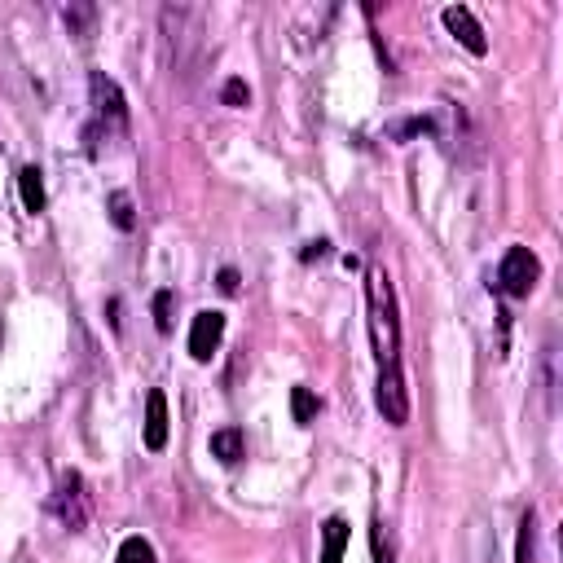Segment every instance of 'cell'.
I'll return each mask as SVG.
<instances>
[{
  "mask_svg": "<svg viewBox=\"0 0 563 563\" xmlns=\"http://www.w3.org/2000/svg\"><path fill=\"white\" fill-rule=\"evenodd\" d=\"M366 304H370V344L379 370L401 366V317H396V291L383 264L366 269Z\"/></svg>",
  "mask_w": 563,
  "mask_h": 563,
  "instance_id": "obj_1",
  "label": "cell"
},
{
  "mask_svg": "<svg viewBox=\"0 0 563 563\" xmlns=\"http://www.w3.org/2000/svg\"><path fill=\"white\" fill-rule=\"evenodd\" d=\"M542 278V260L533 256L528 247H511L498 264V291L511 295V300H528V291Z\"/></svg>",
  "mask_w": 563,
  "mask_h": 563,
  "instance_id": "obj_2",
  "label": "cell"
},
{
  "mask_svg": "<svg viewBox=\"0 0 563 563\" xmlns=\"http://www.w3.org/2000/svg\"><path fill=\"white\" fill-rule=\"evenodd\" d=\"M374 401H379V414L388 418L392 427H405V423H410V392H405L401 366L379 370V388H374Z\"/></svg>",
  "mask_w": 563,
  "mask_h": 563,
  "instance_id": "obj_3",
  "label": "cell"
},
{
  "mask_svg": "<svg viewBox=\"0 0 563 563\" xmlns=\"http://www.w3.org/2000/svg\"><path fill=\"white\" fill-rule=\"evenodd\" d=\"M53 511H58V520L71 528V533H80V528L88 524V498H84L80 471H62L58 493H53Z\"/></svg>",
  "mask_w": 563,
  "mask_h": 563,
  "instance_id": "obj_4",
  "label": "cell"
},
{
  "mask_svg": "<svg viewBox=\"0 0 563 563\" xmlns=\"http://www.w3.org/2000/svg\"><path fill=\"white\" fill-rule=\"evenodd\" d=\"M88 93H93V110H97V124H124L128 119V102L124 93H119V84L110 80L106 71H93L88 75Z\"/></svg>",
  "mask_w": 563,
  "mask_h": 563,
  "instance_id": "obj_5",
  "label": "cell"
},
{
  "mask_svg": "<svg viewBox=\"0 0 563 563\" xmlns=\"http://www.w3.org/2000/svg\"><path fill=\"white\" fill-rule=\"evenodd\" d=\"M220 339H225V313L203 308V313L194 317V326H190V357L194 361H212V352L220 348Z\"/></svg>",
  "mask_w": 563,
  "mask_h": 563,
  "instance_id": "obj_6",
  "label": "cell"
},
{
  "mask_svg": "<svg viewBox=\"0 0 563 563\" xmlns=\"http://www.w3.org/2000/svg\"><path fill=\"white\" fill-rule=\"evenodd\" d=\"M445 27L454 31L458 36V44L467 53H476V58H484V53H489V40H484V27L476 22V14H471L467 5H449L445 9Z\"/></svg>",
  "mask_w": 563,
  "mask_h": 563,
  "instance_id": "obj_7",
  "label": "cell"
},
{
  "mask_svg": "<svg viewBox=\"0 0 563 563\" xmlns=\"http://www.w3.org/2000/svg\"><path fill=\"white\" fill-rule=\"evenodd\" d=\"M163 445H168V396L159 388H150V396H146V449L159 454Z\"/></svg>",
  "mask_w": 563,
  "mask_h": 563,
  "instance_id": "obj_8",
  "label": "cell"
},
{
  "mask_svg": "<svg viewBox=\"0 0 563 563\" xmlns=\"http://www.w3.org/2000/svg\"><path fill=\"white\" fill-rule=\"evenodd\" d=\"M348 542H352V528H348L344 515L326 520V528H322V563H344Z\"/></svg>",
  "mask_w": 563,
  "mask_h": 563,
  "instance_id": "obj_9",
  "label": "cell"
},
{
  "mask_svg": "<svg viewBox=\"0 0 563 563\" xmlns=\"http://www.w3.org/2000/svg\"><path fill=\"white\" fill-rule=\"evenodd\" d=\"M18 194H22V207H27L31 216L44 212V181H40V168H36V163H27V168L18 172Z\"/></svg>",
  "mask_w": 563,
  "mask_h": 563,
  "instance_id": "obj_10",
  "label": "cell"
},
{
  "mask_svg": "<svg viewBox=\"0 0 563 563\" xmlns=\"http://www.w3.org/2000/svg\"><path fill=\"white\" fill-rule=\"evenodd\" d=\"M212 458H220L225 467H234V462L242 458V432L238 427H220V432L212 436Z\"/></svg>",
  "mask_w": 563,
  "mask_h": 563,
  "instance_id": "obj_11",
  "label": "cell"
},
{
  "mask_svg": "<svg viewBox=\"0 0 563 563\" xmlns=\"http://www.w3.org/2000/svg\"><path fill=\"white\" fill-rule=\"evenodd\" d=\"M537 559V515L524 511L520 537H515V563H533Z\"/></svg>",
  "mask_w": 563,
  "mask_h": 563,
  "instance_id": "obj_12",
  "label": "cell"
},
{
  "mask_svg": "<svg viewBox=\"0 0 563 563\" xmlns=\"http://www.w3.org/2000/svg\"><path fill=\"white\" fill-rule=\"evenodd\" d=\"M110 220H115V229H124V234H132L137 229V212H132V198L124 194V190H115L110 194Z\"/></svg>",
  "mask_w": 563,
  "mask_h": 563,
  "instance_id": "obj_13",
  "label": "cell"
},
{
  "mask_svg": "<svg viewBox=\"0 0 563 563\" xmlns=\"http://www.w3.org/2000/svg\"><path fill=\"white\" fill-rule=\"evenodd\" d=\"M291 418L300 427H308L317 418V396H313V388H291Z\"/></svg>",
  "mask_w": 563,
  "mask_h": 563,
  "instance_id": "obj_14",
  "label": "cell"
},
{
  "mask_svg": "<svg viewBox=\"0 0 563 563\" xmlns=\"http://www.w3.org/2000/svg\"><path fill=\"white\" fill-rule=\"evenodd\" d=\"M115 563H154V546L146 542V537H128V542L119 546Z\"/></svg>",
  "mask_w": 563,
  "mask_h": 563,
  "instance_id": "obj_15",
  "label": "cell"
},
{
  "mask_svg": "<svg viewBox=\"0 0 563 563\" xmlns=\"http://www.w3.org/2000/svg\"><path fill=\"white\" fill-rule=\"evenodd\" d=\"M154 326H159V335H172V291L154 295Z\"/></svg>",
  "mask_w": 563,
  "mask_h": 563,
  "instance_id": "obj_16",
  "label": "cell"
},
{
  "mask_svg": "<svg viewBox=\"0 0 563 563\" xmlns=\"http://www.w3.org/2000/svg\"><path fill=\"white\" fill-rule=\"evenodd\" d=\"M220 102L225 106H247L251 102V88H247V80H225V88H220Z\"/></svg>",
  "mask_w": 563,
  "mask_h": 563,
  "instance_id": "obj_17",
  "label": "cell"
},
{
  "mask_svg": "<svg viewBox=\"0 0 563 563\" xmlns=\"http://www.w3.org/2000/svg\"><path fill=\"white\" fill-rule=\"evenodd\" d=\"M374 559L392 563V542H383V524H374Z\"/></svg>",
  "mask_w": 563,
  "mask_h": 563,
  "instance_id": "obj_18",
  "label": "cell"
},
{
  "mask_svg": "<svg viewBox=\"0 0 563 563\" xmlns=\"http://www.w3.org/2000/svg\"><path fill=\"white\" fill-rule=\"evenodd\" d=\"M220 291H225V295H238V273H234V269L220 273Z\"/></svg>",
  "mask_w": 563,
  "mask_h": 563,
  "instance_id": "obj_19",
  "label": "cell"
},
{
  "mask_svg": "<svg viewBox=\"0 0 563 563\" xmlns=\"http://www.w3.org/2000/svg\"><path fill=\"white\" fill-rule=\"evenodd\" d=\"M326 256V242H308L304 247V260H322Z\"/></svg>",
  "mask_w": 563,
  "mask_h": 563,
  "instance_id": "obj_20",
  "label": "cell"
}]
</instances>
